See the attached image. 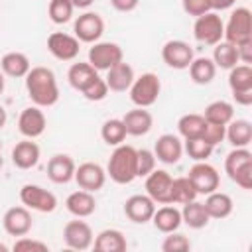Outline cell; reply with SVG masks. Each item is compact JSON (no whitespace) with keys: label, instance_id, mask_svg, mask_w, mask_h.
<instances>
[{"label":"cell","instance_id":"1","mask_svg":"<svg viewBox=\"0 0 252 252\" xmlns=\"http://www.w3.org/2000/svg\"><path fill=\"white\" fill-rule=\"evenodd\" d=\"M26 91H28L30 100L39 108L53 106L59 100V85H57L55 73L49 67H43V65L32 67L28 71Z\"/></svg>","mask_w":252,"mask_h":252},{"label":"cell","instance_id":"2","mask_svg":"<svg viewBox=\"0 0 252 252\" xmlns=\"http://www.w3.org/2000/svg\"><path fill=\"white\" fill-rule=\"evenodd\" d=\"M106 175L118 183V185H128L138 177L136 171V148L128 144L114 146V152L108 158L106 163Z\"/></svg>","mask_w":252,"mask_h":252},{"label":"cell","instance_id":"3","mask_svg":"<svg viewBox=\"0 0 252 252\" xmlns=\"http://www.w3.org/2000/svg\"><path fill=\"white\" fill-rule=\"evenodd\" d=\"M224 171L226 175L240 187L252 189V154L248 148H234L224 158Z\"/></svg>","mask_w":252,"mask_h":252},{"label":"cell","instance_id":"4","mask_svg":"<svg viewBox=\"0 0 252 252\" xmlns=\"http://www.w3.org/2000/svg\"><path fill=\"white\" fill-rule=\"evenodd\" d=\"M222 39L232 45L252 41V12L246 6H238L230 12L228 22L224 24Z\"/></svg>","mask_w":252,"mask_h":252},{"label":"cell","instance_id":"5","mask_svg":"<svg viewBox=\"0 0 252 252\" xmlns=\"http://www.w3.org/2000/svg\"><path fill=\"white\" fill-rule=\"evenodd\" d=\"M128 91H130V100L136 106L148 108V106L156 104L159 91H161V83H159V77L156 73L148 71V73H142L140 77H134Z\"/></svg>","mask_w":252,"mask_h":252},{"label":"cell","instance_id":"6","mask_svg":"<svg viewBox=\"0 0 252 252\" xmlns=\"http://www.w3.org/2000/svg\"><path fill=\"white\" fill-rule=\"evenodd\" d=\"M193 35L199 43H205V45H217L219 41H222L224 24L220 16L213 10L205 12L203 16H197L193 24Z\"/></svg>","mask_w":252,"mask_h":252},{"label":"cell","instance_id":"7","mask_svg":"<svg viewBox=\"0 0 252 252\" xmlns=\"http://www.w3.org/2000/svg\"><path fill=\"white\" fill-rule=\"evenodd\" d=\"M20 201L24 203V207L37 213H53L57 209V197L49 189L35 183H26L20 189Z\"/></svg>","mask_w":252,"mask_h":252},{"label":"cell","instance_id":"8","mask_svg":"<svg viewBox=\"0 0 252 252\" xmlns=\"http://www.w3.org/2000/svg\"><path fill=\"white\" fill-rule=\"evenodd\" d=\"M120 61H124V53L122 47L114 41H94L89 49V63L96 71H108Z\"/></svg>","mask_w":252,"mask_h":252},{"label":"cell","instance_id":"9","mask_svg":"<svg viewBox=\"0 0 252 252\" xmlns=\"http://www.w3.org/2000/svg\"><path fill=\"white\" fill-rule=\"evenodd\" d=\"M187 177L193 183L197 195H209V193L217 191L219 183H220V175H219L217 167L207 161H195V165L189 169Z\"/></svg>","mask_w":252,"mask_h":252},{"label":"cell","instance_id":"10","mask_svg":"<svg viewBox=\"0 0 252 252\" xmlns=\"http://www.w3.org/2000/svg\"><path fill=\"white\" fill-rule=\"evenodd\" d=\"M75 37L83 43H94L104 33V20L96 12H85L81 14L73 24Z\"/></svg>","mask_w":252,"mask_h":252},{"label":"cell","instance_id":"11","mask_svg":"<svg viewBox=\"0 0 252 252\" xmlns=\"http://www.w3.org/2000/svg\"><path fill=\"white\" fill-rule=\"evenodd\" d=\"M193 57H195L193 47L187 41H183V39H169L161 47V59H163V63L167 67H171V69H177V71L187 69L191 65Z\"/></svg>","mask_w":252,"mask_h":252},{"label":"cell","instance_id":"12","mask_svg":"<svg viewBox=\"0 0 252 252\" xmlns=\"http://www.w3.org/2000/svg\"><path fill=\"white\" fill-rule=\"evenodd\" d=\"M171 181L173 177L165 169H154L146 175V195L156 205L171 203Z\"/></svg>","mask_w":252,"mask_h":252},{"label":"cell","instance_id":"13","mask_svg":"<svg viewBox=\"0 0 252 252\" xmlns=\"http://www.w3.org/2000/svg\"><path fill=\"white\" fill-rule=\"evenodd\" d=\"M79 43L81 41L75 35L65 33V32H53L47 37V49L59 61H75L79 55V49H81Z\"/></svg>","mask_w":252,"mask_h":252},{"label":"cell","instance_id":"14","mask_svg":"<svg viewBox=\"0 0 252 252\" xmlns=\"http://www.w3.org/2000/svg\"><path fill=\"white\" fill-rule=\"evenodd\" d=\"M73 179L77 181L79 189L96 193L106 183V171L102 169V165H98L94 161H85L79 167H75V177Z\"/></svg>","mask_w":252,"mask_h":252},{"label":"cell","instance_id":"15","mask_svg":"<svg viewBox=\"0 0 252 252\" xmlns=\"http://www.w3.org/2000/svg\"><path fill=\"white\" fill-rule=\"evenodd\" d=\"M45 126H47V120H45V114L39 106H28L20 112L18 116V130L22 136L26 138H39L43 132H45Z\"/></svg>","mask_w":252,"mask_h":252},{"label":"cell","instance_id":"16","mask_svg":"<svg viewBox=\"0 0 252 252\" xmlns=\"http://www.w3.org/2000/svg\"><path fill=\"white\" fill-rule=\"evenodd\" d=\"M63 240L71 250H87L93 246L94 234L85 220H69L63 228Z\"/></svg>","mask_w":252,"mask_h":252},{"label":"cell","instance_id":"17","mask_svg":"<svg viewBox=\"0 0 252 252\" xmlns=\"http://www.w3.org/2000/svg\"><path fill=\"white\" fill-rule=\"evenodd\" d=\"M2 226L10 236H24L32 230V213L28 207H10L2 217Z\"/></svg>","mask_w":252,"mask_h":252},{"label":"cell","instance_id":"18","mask_svg":"<svg viewBox=\"0 0 252 252\" xmlns=\"http://www.w3.org/2000/svg\"><path fill=\"white\" fill-rule=\"evenodd\" d=\"M154 211L156 203L148 195H132L124 203V215L128 217V220L136 224H146L148 220H152Z\"/></svg>","mask_w":252,"mask_h":252},{"label":"cell","instance_id":"19","mask_svg":"<svg viewBox=\"0 0 252 252\" xmlns=\"http://www.w3.org/2000/svg\"><path fill=\"white\" fill-rule=\"evenodd\" d=\"M154 154H156V159L167 165H173L183 156V142L175 134H161L154 144Z\"/></svg>","mask_w":252,"mask_h":252},{"label":"cell","instance_id":"20","mask_svg":"<svg viewBox=\"0 0 252 252\" xmlns=\"http://www.w3.org/2000/svg\"><path fill=\"white\" fill-rule=\"evenodd\" d=\"M75 161L71 156L67 154H55L49 158L47 161V177L57 183V185H63V183H69L73 177H75Z\"/></svg>","mask_w":252,"mask_h":252},{"label":"cell","instance_id":"21","mask_svg":"<svg viewBox=\"0 0 252 252\" xmlns=\"http://www.w3.org/2000/svg\"><path fill=\"white\" fill-rule=\"evenodd\" d=\"M39 156H41V150H39V146L32 138H26V140L18 142L12 148V163L18 169H32V167H35L37 161H39Z\"/></svg>","mask_w":252,"mask_h":252},{"label":"cell","instance_id":"22","mask_svg":"<svg viewBox=\"0 0 252 252\" xmlns=\"http://www.w3.org/2000/svg\"><path fill=\"white\" fill-rule=\"evenodd\" d=\"M122 122L126 126L128 136H146L154 126V116H152L150 110H146L142 106H136V108L128 110L122 116Z\"/></svg>","mask_w":252,"mask_h":252},{"label":"cell","instance_id":"23","mask_svg":"<svg viewBox=\"0 0 252 252\" xmlns=\"http://www.w3.org/2000/svg\"><path fill=\"white\" fill-rule=\"evenodd\" d=\"M134 77H136V75H134L132 65H130V63H126V61H120V63L112 65V67L106 71L104 81H106L108 91L124 93V91H128V89H130V85H132Z\"/></svg>","mask_w":252,"mask_h":252},{"label":"cell","instance_id":"24","mask_svg":"<svg viewBox=\"0 0 252 252\" xmlns=\"http://www.w3.org/2000/svg\"><path fill=\"white\" fill-rule=\"evenodd\" d=\"M65 207L73 217L85 219V217H91L96 211V199H94V195L91 191L79 189V191H73L65 199Z\"/></svg>","mask_w":252,"mask_h":252},{"label":"cell","instance_id":"25","mask_svg":"<svg viewBox=\"0 0 252 252\" xmlns=\"http://www.w3.org/2000/svg\"><path fill=\"white\" fill-rule=\"evenodd\" d=\"M152 222L163 234L173 232V230H177L181 226V211L177 207H173L171 203H167V205H163L159 209L156 207L154 217H152Z\"/></svg>","mask_w":252,"mask_h":252},{"label":"cell","instance_id":"26","mask_svg":"<svg viewBox=\"0 0 252 252\" xmlns=\"http://www.w3.org/2000/svg\"><path fill=\"white\" fill-rule=\"evenodd\" d=\"M126 246V236L118 228H104L93 240V248L96 252H124Z\"/></svg>","mask_w":252,"mask_h":252},{"label":"cell","instance_id":"27","mask_svg":"<svg viewBox=\"0 0 252 252\" xmlns=\"http://www.w3.org/2000/svg\"><path fill=\"white\" fill-rule=\"evenodd\" d=\"M32 69L30 65V59L26 53L22 51H8L2 55L0 59V71L8 77H14V79H20V77H26L28 71Z\"/></svg>","mask_w":252,"mask_h":252},{"label":"cell","instance_id":"28","mask_svg":"<svg viewBox=\"0 0 252 252\" xmlns=\"http://www.w3.org/2000/svg\"><path fill=\"white\" fill-rule=\"evenodd\" d=\"M224 140H228L232 148H248V144L252 142V124L244 118H232L226 124Z\"/></svg>","mask_w":252,"mask_h":252},{"label":"cell","instance_id":"29","mask_svg":"<svg viewBox=\"0 0 252 252\" xmlns=\"http://www.w3.org/2000/svg\"><path fill=\"white\" fill-rule=\"evenodd\" d=\"M203 205H205V211H207V215L211 219H226L232 213V207H234L230 195L228 193H222L219 189L213 191V193H209Z\"/></svg>","mask_w":252,"mask_h":252},{"label":"cell","instance_id":"30","mask_svg":"<svg viewBox=\"0 0 252 252\" xmlns=\"http://www.w3.org/2000/svg\"><path fill=\"white\" fill-rule=\"evenodd\" d=\"M98 77V71L87 61V63H73L71 67H69V71H67V79H69V85L75 89V91H83V89H87L94 79Z\"/></svg>","mask_w":252,"mask_h":252},{"label":"cell","instance_id":"31","mask_svg":"<svg viewBox=\"0 0 252 252\" xmlns=\"http://www.w3.org/2000/svg\"><path fill=\"white\" fill-rule=\"evenodd\" d=\"M211 217L207 215L205 211V205L197 199L189 201V203H183V209H181V222H185L189 228H205L209 224Z\"/></svg>","mask_w":252,"mask_h":252},{"label":"cell","instance_id":"32","mask_svg":"<svg viewBox=\"0 0 252 252\" xmlns=\"http://www.w3.org/2000/svg\"><path fill=\"white\" fill-rule=\"evenodd\" d=\"M207 128V120L203 118V114H197V112H189V114H183L179 120H177V132L183 140H193V138H201L203 132Z\"/></svg>","mask_w":252,"mask_h":252},{"label":"cell","instance_id":"33","mask_svg":"<svg viewBox=\"0 0 252 252\" xmlns=\"http://www.w3.org/2000/svg\"><path fill=\"white\" fill-rule=\"evenodd\" d=\"M187 69L195 85H209L217 75V65L213 63L211 57H193Z\"/></svg>","mask_w":252,"mask_h":252},{"label":"cell","instance_id":"34","mask_svg":"<svg viewBox=\"0 0 252 252\" xmlns=\"http://www.w3.org/2000/svg\"><path fill=\"white\" fill-rule=\"evenodd\" d=\"M203 118H205L209 124L226 126V124L234 118V106H232L228 100H213V102H209V104L205 106Z\"/></svg>","mask_w":252,"mask_h":252},{"label":"cell","instance_id":"35","mask_svg":"<svg viewBox=\"0 0 252 252\" xmlns=\"http://www.w3.org/2000/svg\"><path fill=\"white\" fill-rule=\"evenodd\" d=\"M213 63L220 69H232L236 63H238V51H236V45L228 43V41H219L217 45H213Z\"/></svg>","mask_w":252,"mask_h":252},{"label":"cell","instance_id":"36","mask_svg":"<svg viewBox=\"0 0 252 252\" xmlns=\"http://www.w3.org/2000/svg\"><path fill=\"white\" fill-rule=\"evenodd\" d=\"M126 126L122 122V118H108L104 120L102 128H100V138L104 140V144L108 146H120L126 140Z\"/></svg>","mask_w":252,"mask_h":252},{"label":"cell","instance_id":"37","mask_svg":"<svg viewBox=\"0 0 252 252\" xmlns=\"http://www.w3.org/2000/svg\"><path fill=\"white\" fill-rule=\"evenodd\" d=\"M228 87L230 91L252 89V67L244 63H236L232 69H228Z\"/></svg>","mask_w":252,"mask_h":252},{"label":"cell","instance_id":"38","mask_svg":"<svg viewBox=\"0 0 252 252\" xmlns=\"http://www.w3.org/2000/svg\"><path fill=\"white\" fill-rule=\"evenodd\" d=\"M197 199V191L189 177H173L171 181V205H183Z\"/></svg>","mask_w":252,"mask_h":252},{"label":"cell","instance_id":"39","mask_svg":"<svg viewBox=\"0 0 252 252\" xmlns=\"http://www.w3.org/2000/svg\"><path fill=\"white\" fill-rule=\"evenodd\" d=\"M73 2L71 0H49L47 14L53 24H67L73 18Z\"/></svg>","mask_w":252,"mask_h":252},{"label":"cell","instance_id":"40","mask_svg":"<svg viewBox=\"0 0 252 252\" xmlns=\"http://www.w3.org/2000/svg\"><path fill=\"white\" fill-rule=\"evenodd\" d=\"M213 146L207 144L203 138H193V140H185L183 144V152H187V156L193 161H207L213 154Z\"/></svg>","mask_w":252,"mask_h":252},{"label":"cell","instance_id":"41","mask_svg":"<svg viewBox=\"0 0 252 252\" xmlns=\"http://www.w3.org/2000/svg\"><path fill=\"white\" fill-rule=\"evenodd\" d=\"M161 250L163 252H187L191 250V240L185 234L173 230V232H167V236L163 238Z\"/></svg>","mask_w":252,"mask_h":252},{"label":"cell","instance_id":"42","mask_svg":"<svg viewBox=\"0 0 252 252\" xmlns=\"http://www.w3.org/2000/svg\"><path fill=\"white\" fill-rule=\"evenodd\" d=\"M154 169H156V154H154V150H148V148L136 150V171H138V177H146Z\"/></svg>","mask_w":252,"mask_h":252},{"label":"cell","instance_id":"43","mask_svg":"<svg viewBox=\"0 0 252 252\" xmlns=\"http://www.w3.org/2000/svg\"><path fill=\"white\" fill-rule=\"evenodd\" d=\"M81 94L87 98V100H91V102H98V100H104L106 98V94H108V87H106V81L98 75L87 89H83L81 91Z\"/></svg>","mask_w":252,"mask_h":252},{"label":"cell","instance_id":"44","mask_svg":"<svg viewBox=\"0 0 252 252\" xmlns=\"http://www.w3.org/2000/svg\"><path fill=\"white\" fill-rule=\"evenodd\" d=\"M16 252H47L49 246L41 240H35V238H30V236H18V240L14 242L12 246Z\"/></svg>","mask_w":252,"mask_h":252},{"label":"cell","instance_id":"45","mask_svg":"<svg viewBox=\"0 0 252 252\" xmlns=\"http://www.w3.org/2000/svg\"><path fill=\"white\" fill-rule=\"evenodd\" d=\"M224 132H226V126L209 124V122H207V128H205V132H203L201 138H203L207 144H211V146L215 148V146H219L220 142H224Z\"/></svg>","mask_w":252,"mask_h":252},{"label":"cell","instance_id":"46","mask_svg":"<svg viewBox=\"0 0 252 252\" xmlns=\"http://www.w3.org/2000/svg\"><path fill=\"white\" fill-rule=\"evenodd\" d=\"M183 12L189 16H203L205 12H211V4L209 0H181Z\"/></svg>","mask_w":252,"mask_h":252},{"label":"cell","instance_id":"47","mask_svg":"<svg viewBox=\"0 0 252 252\" xmlns=\"http://www.w3.org/2000/svg\"><path fill=\"white\" fill-rule=\"evenodd\" d=\"M236 51H238V63H244V65L252 63V41L236 45Z\"/></svg>","mask_w":252,"mask_h":252},{"label":"cell","instance_id":"48","mask_svg":"<svg viewBox=\"0 0 252 252\" xmlns=\"http://www.w3.org/2000/svg\"><path fill=\"white\" fill-rule=\"evenodd\" d=\"M110 4L118 12H132L140 4V0H110Z\"/></svg>","mask_w":252,"mask_h":252},{"label":"cell","instance_id":"49","mask_svg":"<svg viewBox=\"0 0 252 252\" xmlns=\"http://www.w3.org/2000/svg\"><path fill=\"white\" fill-rule=\"evenodd\" d=\"M232 98L236 100V104L250 106L252 104V89H248V91H232Z\"/></svg>","mask_w":252,"mask_h":252},{"label":"cell","instance_id":"50","mask_svg":"<svg viewBox=\"0 0 252 252\" xmlns=\"http://www.w3.org/2000/svg\"><path fill=\"white\" fill-rule=\"evenodd\" d=\"M234 2H236V0H209V4H211V10H213V12L228 10V8H232V6H234Z\"/></svg>","mask_w":252,"mask_h":252},{"label":"cell","instance_id":"51","mask_svg":"<svg viewBox=\"0 0 252 252\" xmlns=\"http://www.w3.org/2000/svg\"><path fill=\"white\" fill-rule=\"evenodd\" d=\"M71 2H73V6H75V8L85 10V8H89V6H91L94 0H71Z\"/></svg>","mask_w":252,"mask_h":252},{"label":"cell","instance_id":"52","mask_svg":"<svg viewBox=\"0 0 252 252\" xmlns=\"http://www.w3.org/2000/svg\"><path fill=\"white\" fill-rule=\"evenodd\" d=\"M6 122H8V114H6V108L0 104V130L6 126Z\"/></svg>","mask_w":252,"mask_h":252},{"label":"cell","instance_id":"53","mask_svg":"<svg viewBox=\"0 0 252 252\" xmlns=\"http://www.w3.org/2000/svg\"><path fill=\"white\" fill-rule=\"evenodd\" d=\"M4 87H6V79H4V73L0 71V94L4 93Z\"/></svg>","mask_w":252,"mask_h":252},{"label":"cell","instance_id":"54","mask_svg":"<svg viewBox=\"0 0 252 252\" xmlns=\"http://www.w3.org/2000/svg\"><path fill=\"white\" fill-rule=\"evenodd\" d=\"M0 252H8V246H6V244H2V242H0Z\"/></svg>","mask_w":252,"mask_h":252},{"label":"cell","instance_id":"55","mask_svg":"<svg viewBox=\"0 0 252 252\" xmlns=\"http://www.w3.org/2000/svg\"><path fill=\"white\" fill-rule=\"evenodd\" d=\"M0 169H2V144H0Z\"/></svg>","mask_w":252,"mask_h":252}]
</instances>
